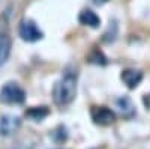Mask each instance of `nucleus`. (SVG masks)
I'll return each instance as SVG.
<instances>
[{
    "label": "nucleus",
    "mask_w": 150,
    "mask_h": 149,
    "mask_svg": "<svg viewBox=\"0 0 150 149\" xmlns=\"http://www.w3.org/2000/svg\"><path fill=\"white\" fill-rule=\"evenodd\" d=\"M108 0H93V3L95 5H104V3H107Z\"/></svg>",
    "instance_id": "obj_11"
},
{
    "label": "nucleus",
    "mask_w": 150,
    "mask_h": 149,
    "mask_svg": "<svg viewBox=\"0 0 150 149\" xmlns=\"http://www.w3.org/2000/svg\"><path fill=\"white\" fill-rule=\"evenodd\" d=\"M21 125V119L12 115H5L0 118V134L2 135H12Z\"/></svg>",
    "instance_id": "obj_5"
},
{
    "label": "nucleus",
    "mask_w": 150,
    "mask_h": 149,
    "mask_svg": "<svg viewBox=\"0 0 150 149\" xmlns=\"http://www.w3.org/2000/svg\"><path fill=\"white\" fill-rule=\"evenodd\" d=\"M120 78L129 89H135L143 80V72L137 71V69H125L122 71Z\"/></svg>",
    "instance_id": "obj_6"
},
{
    "label": "nucleus",
    "mask_w": 150,
    "mask_h": 149,
    "mask_svg": "<svg viewBox=\"0 0 150 149\" xmlns=\"http://www.w3.org/2000/svg\"><path fill=\"white\" fill-rule=\"evenodd\" d=\"M18 33L21 36V39L27 41V42H36V41L42 39V36H44V33L39 30V27H38L36 24L33 21H30V20L21 21Z\"/></svg>",
    "instance_id": "obj_3"
},
{
    "label": "nucleus",
    "mask_w": 150,
    "mask_h": 149,
    "mask_svg": "<svg viewBox=\"0 0 150 149\" xmlns=\"http://www.w3.org/2000/svg\"><path fill=\"white\" fill-rule=\"evenodd\" d=\"M78 21L83 26H89V27H93V29L99 27V24H101V18L90 9H83L78 15Z\"/></svg>",
    "instance_id": "obj_7"
},
{
    "label": "nucleus",
    "mask_w": 150,
    "mask_h": 149,
    "mask_svg": "<svg viewBox=\"0 0 150 149\" xmlns=\"http://www.w3.org/2000/svg\"><path fill=\"white\" fill-rule=\"evenodd\" d=\"M90 116H92V119H93L95 123L102 125V127L111 125V123L116 120L114 111H112L111 108H108V107H92Z\"/></svg>",
    "instance_id": "obj_4"
},
{
    "label": "nucleus",
    "mask_w": 150,
    "mask_h": 149,
    "mask_svg": "<svg viewBox=\"0 0 150 149\" xmlns=\"http://www.w3.org/2000/svg\"><path fill=\"white\" fill-rule=\"evenodd\" d=\"M77 81H78L77 69L66 68L63 76L54 84L53 89V98L57 106H68L75 99V96H77Z\"/></svg>",
    "instance_id": "obj_1"
},
{
    "label": "nucleus",
    "mask_w": 150,
    "mask_h": 149,
    "mask_svg": "<svg viewBox=\"0 0 150 149\" xmlns=\"http://www.w3.org/2000/svg\"><path fill=\"white\" fill-rule=\"evenodd\" d=\"M11 36L6 32H0V66L8 60L11 54Z\"/></svg>",
    "instance_id": "obj_8"
},
{
    "label": "nucleus",
    "mask_w": 150,
    "mask_h": 149,
    "mask_svg": "<svg viewBox=\"0 0 150 149\" xmlns=\"http://www.w3.org/2000/svg\"><path fill=\"white\" fill-rule=\"evenodd\" d=\"M117 107L120 108V111L125 115V116H131V115H134V106H132V103H131V99L129 98H120V99H117Z\"/></svg>",
    "instance_id": "obj_10"
},
{
    "label": "nucleus",
    "mask_w": 150,
    "mask_h": 149,
    "mask_svg": "<svg viewBox=\"0 0 150 149\" xmlns=\"http://www.w3.org/2000/svg\"><path fill=\"white\" fill-rule=\"evenodd\" d=\"M48 113H50V111H48L47 107H32V108H29L26 111V116L33 119V120H36V122H39L45 116H48Z\"/></svg>",
    "instance_id": "obj_9"
},
{
    "label": "nucleus",
    "mask_w": 150,
    "mask_h": 149,
    "mask_svg": "<svg viewBox=\"0 0 150 149\" xmlns=\"http://www.w3.org/2000/svg\"><path fill=\"white\" fill-rule=\"evenodd\" d=\"M26 99L24 92L17 83H6L0 91V101L5 104H21Z\"/></svg>",
    "instance_id": "obj_2"
}]
</instances>
